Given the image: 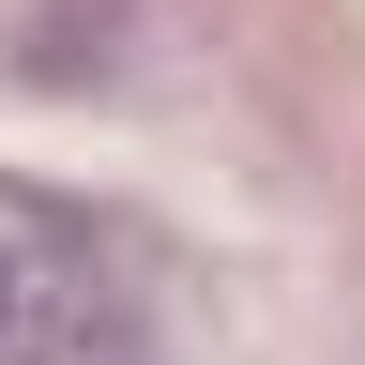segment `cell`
Wrapping results in <instances>:
<instances>
[{
	"label": "cell",
	"mask_w": 365,
	"mask_h": 365,
	"mask_svg": "<svg viewBox=\"0 0 365 365\" xmlns=\"http://www.w3.org/2000/svg\"><path fill=\"white\" fill-rule=\"evenodd\" d=\"M91 319H107L91 304V228L46 198V182L0 168V365H61Z\"/></svg>",
	"instance_id": "1"
}]
</instances>
